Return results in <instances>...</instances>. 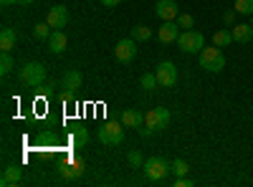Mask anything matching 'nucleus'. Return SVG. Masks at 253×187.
I'll list each match as a JSON object with an SVG mask.
<instances>
[{
	"label": "nucleus",
	"mask_w": 253,
	"mask_h": 187,
	"mask_svg": "<svg viewBox=\"0 0 253 187\" xmlns=\"http://www.w3.org/2000/svg\"><path fill=\"white\" fill-rule=\"evenodd\" d=\"M20 177H23V170L18 167V164H8V167L3 170V177H0V185L3 187H13L20 182Z\"/></svg>",
	"instance_id": "14"
},
{
	"label": "nucleus",
	"mask_w": 253,
	"mask_h": 187,
	"mask_svg": "<svg viewBox=\"0 0 253 187\" xmlns=\"http://www.w3.org/2000/svg\"><path fill=\"white\" fill-rule=\"evenodd\" d=\"M126 162H129V167H144V159H142V154L134 150V152H129V154H126Z\"/></svg>",
	"instance_id": "28"
},
{
	"label": "nucleus",
	"mask_w": 253,
	"mask_h": 187,
	"mask_svg": "<svg viewBox=\"0 0 253 187\" xmlns=\"http://www.w3.org/2000/svg\"><path fill=\"white\" fill-rule=\"evenodd\" d=\"M81 81H84V76H81V71H66L63 74V78H61V89L63 91H76L79 86H81Z\"/></svg>",
	"instance_id": "15"
},
{
	"label": "nucleus",
	"mask_w": 253,
	"mask_h": 187,
	"mask_svg": "<svg viewBox=\"0 0 253 187\" xmlns=\"http://www.w3.org/2000/svg\"><path fill=\"white\" fill-rule=\"evenodd\" d=\"M61 99L66 101V104H71V101L76 99V94H74V91H63V94H61Z\"/></svg>",
	"instance_id": "31"
},
{
	"label": "nucleus",
	"mask_w": 253,
	"mask_h": 187,
	"mask_svg": "<svg viewBox=\"0 0 253 187\" xmlns=\"http://www.w3.org/2000/svg\"><path fill=\"white\" fill-rule=\"evenodd\" d=\"M139 86H142L144 91H155V89L160 86V84H157V76H155V74H142Z\"/></svg>",
	"instance_id": "23"
},
{
	"label": "nucleus",
	"mask_w": 253,
	"mask_h": 187,
	"mask_svg": "<svg viewBox=\"0 0 253 187\" xmlns=\"http://www.w3.org/2000/svg\"><path fill=\"white\" fill-rule=\"evenodd\" d=\"M233 10L238 15H253V0H236Z\"/></svg>",
	"instance_id": "25"
},
{
	"label": "nucleus",
	"mask_w": 253,
	"mask_h": 187,
	"mask_svg": "<svg viewBox=\"0 0 253 187\" xmlns=\"http://www.w3.org/2000/svg\"><path fill=\"white\" fill-rule=\"evenodd\" d=\"M124 124L119 121H107V124H101L99 127V132H96V139L101 142V144H107V147H117V144H122L124 142Z\"/></svg>",
	"instance_id": "4"
},
{
	"label": "nucleus",
	"mask_w": 253,
	"mask_h": 187,
	"mask_svg": "<svg viewBox=\"0 0 253 187\" xmlns=\"http://www.w3.org/2000/svg\"><path fill=\"white\" fill-rule=\"evenodd\" d=\"M122 124L126 129H139L142 124H144V114L137 112V109H124L122 112Z\"/></svg>",
	"instance_id": "13"
},
{
	"label": "nucleus",
	"mask_w": 253,
	"mask_h": 187,
	"mask_svg": "<svg viewBox=\"0 0 253 187\" xmlns=\"http://www.w3.org/2000/svg\"><path fill=\"white\" fill-rule=\"evenodd\" d=\"M180 26H177V20H162V26L157 28V38H160V43L165 46H170V43H177V38H180Z\"/></svg>",
	"instance_id": "9"
},
{
	"label": "nucleus",
	"mask_w": 253,
	"mask_h": 187,
	"mask_svg": "<svg viewBox=\"0 0 253 187\" xmlns=\"http://www.w3.org/2000/svg\"><path fill=\"white\" fill-rule=\"evenodd\" d=\"M13 69H15V61H13L10 51H3V56H0V74H3V76H8Z\"/></svg>",
	"instance_id": "21"
},
{
	"label": "nucleus",
	"mask_w": 253,
	"mask_h": 187,
	"mask_svg": "<svg viewBox=\"0 0 253 187\" xmlns=\"http://www.w3.org/2000/svg\"><path fill=\"white\" fill-rule=\"evenodd\" d=\"M155 76H157V84L165 86V89L177 86V66L172 64V61H162V64H157Z\"/></svg>",
	"instance_id": "7"
},
{
	"label": "nucleus",
	"mask_w": 253,
	"mask_h": 187,
	"mask_svg": "<svg viewBox=\"0 0 253 187\" xmlns=\"http://www.w3.org/2000/svg\"><path fill=\"white\" fill-rule=\"evenodd\" d=\"M132 38L137 40V43H139V40H150V38H152V28H147V26H134V28H132Z\"/></svg>",
	"instance_id": "24"
},
{
	"label": "nucleus",
	"mask_w": 253,
	"mask_h": 187,
	"mask_svg": "<svg viewBox=\"0 0 253 187\" xmlns=\"http://www.w3.org/2000/svg\"><path fill=\"white\" fill-rule=\"evenodd\" d=\"M66 36H63V31H53L51 36H48V51L51 53H56V56H61L63 51H66Z\"/></svg>",
	"instance_id": "16"
},
{
	"label": "nucleus",
	"mask_w": 253,
	"mask_h": 187,
	"mask_svg": "<svg viewBox=\"0 0 253 187\" xmlns=\"http://www.w3.org/2000/svg\"><path fill=\"white\" fill-rule=\"evenodd\" d=\"M167 124H170V109L165 107H155L144 114V127L139 129L142 137H152V134H160L167 129Z\"/></svg>",
	"instance_id": "2"
},
{
	"label": "nucleus",
	"mask_w": 253,
	"mask_h": 187,
	"mask_svg": "<svg viewBox=\"0 0 253 187\" xmlns=\"http://www.w3.org/2000/svg\"><path fill=\"white\" fill-rule=\"evenodd\" d=\"M233 40L236 43H251L253 40V26H248V23L233 26Z\"/></svg>",
	"instance_id": "17"
},
{
	"label": "nucleus",
	"mask_w": 253,
	"mask_h": 187,
	"mask_svg": "<svg viewBox=\"0 0 253 187\" xmlns=\"http://www.w3.org/2000/svg\"><path fill=\"white\" fill-rule=\"evenodd\" d=\"M86 142H89V132L84 129V127H76V132H71L74 150H84V147H86Z\"/></svg>",
	"instance_id": "20"
},
{
	"label": "nucleus",
	"mask_w": 253,
	"mask_h": 187,
	"mask_svg": "<svg viewBox=\"0 0 253 187\" xmlns=\"http://www.w3.org/2000/svg\"><path fill=\"white\" fill-rule=\"evenodd\" d=\"M177 46H180L182 53H200V51L205 48V38H203L200 31H193V28H190V31H182V33H180Z\"/></svg>",
	"instance_id": "6"
},
{
	"label": "nucleus",
	"mask_w": 253,
	"mask_h": 187,
	"mask_svg": "<svg viewBox=\"0 0 253 187\" xmlns=\"http://www.w3.org/2000/svg\"><path fill=\"white\" fill-rule=\"evenodd\" d=\"M46 76H48L46 66L38 64V61H31V64H23L18 69V81L26 89H41L46 84Z\"/></svg>",
	"instance_id": "1"
},
{
	"label": "nucleus",
	"mask_w": 253,
	"mask_h": 187,
	"mask_svg": "<svg viewBox=\"0 0 253 187\" xmlns=\"http://www.w3.org/2000/svg\"><path fill=\"white\" fill-rule=\"evenodd\" d=\"M251 26H253V15H251Z\"/></svg>",
	"instance_id": "35"
},
{
	"label": "nucleus",
	"mask_w": 253,
	"mask_h": 187,
	"mask_svg": "<svg viewBox=\"0 0 253 187\" xmlns=\"http://www.w3.org/2000/svg\"><path fill=\"white\" fill-rule=\"evenodd\" d=\"M251 48H253V40H251Z\"/></svg>",
	"instance_id": "36"
},
{
	"label": "nucleus",
	"mask_w": 253,
	"mask_h": 187,
	"mask_svg": "<svg viewBox=\"0 0 253 187\" xmlns=\"http://www.w3.org/2000/svg\"><path fill=\"white\" fill-rule=\"evenodd\" d=\"M122 3V0H101V5H107V8H117Z\"/></svg>",
	"instance_id": "32"
},
{
	"label": "nucleus",
	"mask_w": 253,
	"mask_h": 187,
	"mask_svg": "<svg viewBox=\"0 0 253 187\" xmlns=\"http://www.w3.org/2000/svg\"><path fill=\"white\" fill-rule=\"evenodd\" d=\"M114 58L119 61V64H132V61L137 58V40L132 36L119 40V43L114 46Z\"/></svg>",
	"instance_id": "8"
},
{
	"label": "nucleus",
	"mask_w": 253,
	"mask_h": 187,
	"mask_svg": "<svg viewBox=\"0 0 253 187\" xmlns=\"http://www.w3.org/2000/svg\"><path fill=\"white\" fill-rule=\"evenodd\" d=\"M144 175L147 180H152V182H162L167 175H170V162H167L165 157H150V159H144Z\"/></svg>",
	"instance_id": "5"
},
{
	"label": "nucleus",
	"mask_w": 253,
	"mask_h": 187,
	"mask_svg": "<svg viewBox=\"0 0 253 187\" xmlns=\"http://www.w3.org/2000/svg\"><path fill=\"white\" fill-rule=\"evenodd\" d=\"M84 175V159L79 154H71L66 162L61 164V177L63 180H79Z\"/></svg>",
	"instance_id": "10"
},
{
	"label": "nucleus",
	"mask_w": 253,
	"mask_h": 187,
	"mask_svg": "<svg viewBox=\"0 0 253 187\" xmlns=\"http://www.w3.org/2000/svg\"><path fill=\"white\" fill-rule=\"evenodd\" d=\"M15 40H18V36H15L13 28H3V31H0V48H3V51H13Z\"/></svg>",
	"instance_id": "18"
},
{
	"label": "nucleus",
	"mask_w": 253,
	"mask_h": 187,
	"mask_svg": "<svg viewBox=\"0 0 253 187\" xmlns=\"http://www.w3.org/2000/svg\"><path fill=\"white\" fill-rule=\"evenodd\" d=\"M236 15H238L236 10H225V13H223V23H225L228 28H233V26H236Z\"/></svg>",
	"instance_id": "29"
},
{
	"label": "nucleus",
	"mask_w": 253,
	"mask_h": 187,
	"mask_svg": "<svg viewBox=\"0 0 253 187\" xmlns=\"http://www.w3.org/2000/svg\"><path fill=\"white\" fill-rule=\"evenodd\" d=\"M18 3H20V5H31V3H33V0H18Z\"/></svg>",
	"instance_id": "34"
},
{
	"label": "nucleus",
	"mask_w": 253,
	"mask_h": 187,
	"mask_svg": "<svg viewBox=\"0 0 253 187\" xmlns=\"http://www.w3.org/2000/svg\"><path fill=\"white\" fill-rule=\"evenodd\" d=\"M155 15L160 20H177V3L175 0H157V5H155Z\"/></svg>",
	"instance_id": "12"
},
{
	"label": "nucleus",
	"mask_w": 253,
	"mask_h": 187,
	"mask_svg": "<svg viewBox=\"0 0 253 187\" xmlns=\"http://www.w3.org/2000/svg\"><path fill=\"white\" fill-rule=\"evenodd\" d=\"M53 33V28L48 26V23H38L36 28H33V36L36 38H41V40H48V36Z\"/></svg>",
	"instance_id": "26"
},
{
	"label": "nucleus",
	"mask_w": 253,
	"mask_h": 187,
	"mask_svg": "<svg viewBox=\"0 0 253 187\" xmlns=\"http://www.w3.org/2000/svg\"><path fill=\"white\" fill-rule=\"evenodd\" d=\"M213 43H215V46H220V48H225V46H230V43H236V40H233V31L218 28V31L213 33Z\"/></svg>",
	"instance_id": "19"
},
{
	"label": "nucleus",
	"mask_w": 253,
	"mask_h": 187,
	"mask_svg": "<svg viewBox=\"0 0 253 187\" xmlns=\"http://www.w3.org/2000/svg\"><path fill=\"white\" fill-rule=\"evenodd\" d=\"M195 182L187 180V177H175V187H193Z\"/></svg>",
	"instance_id": "30"
},
{
	"label": "nucleus",
	"mask_w": 253,
	"mask_h": 187,
	"mask_svg": "<svg viewBox=\"0 0 253 187\" xmlns=\"http://www.w3.org/2000/svg\"><path fill=\"white\" fill-rule=\"evenodd\" d=\"M46 23L53 28V31H61V28H66L69 23V8L66 5H53L46 15Z\"/></svg>",
	"instance_id": "11"
},
{
	"label": "nucleus",
	"mask_w": 253,
	"mask_h": 187,
	"mask_svg": "<svg viewBox=\"0 0 253 187\" xmlns=\"http://www.w3.org/2000/svg\"><path fill=\"white\" fill-rule=\"evenodd\" d=\"M198 61H200V69H205L208 74H220L225 69V56L220 51V46H205L200 53H198Z\"/></svg>",
	"instance_id": "3"
},
{
	"label": "nucleus",
	"mask_w": 253,
	"mask_h": 187,
	"mask_svg": "<svg viewBox=\"0 0 253 187\" xmlns=\"http://www.w3.org/2000/svg\"><path fill=\"white\" fill-rule=\"evenodd\" d=\"M170 172H172L175 177H185V175L190 172V164H187L185 159H175V162H170Z\"/></svg>",
	"instance_id": "22"
},
{
	"label": "nucleus",
	"mask_w": 253,
	"mask_h": 187,
	"mask_svg": "<svg viewBox=\"0 0 253 187\" xmlns=\"http://www.w3.org/2000/svg\"><path fill=\"white\" fill-rule=\"evenodd\" d=\"M0 5H18V0H0Z\"/></svg>",
	"instance_id": "33"
},
{
	"label": "nucleus",
	"mask_w": 253,
	"mask_h": 187,
	"mask_svg": "<svg viewBox=\"0 0 253 187\" xmlns=\"http://www.w3.org/2000/svg\"><path fill=\"white\" fill-rule=\"evenodd\" d=\"M177 26H180L182 31H190V28L195 26V18L190 15V13H180V15H177Z\"/></svg>",
	"instance_id": "27"
}]
</instances>
